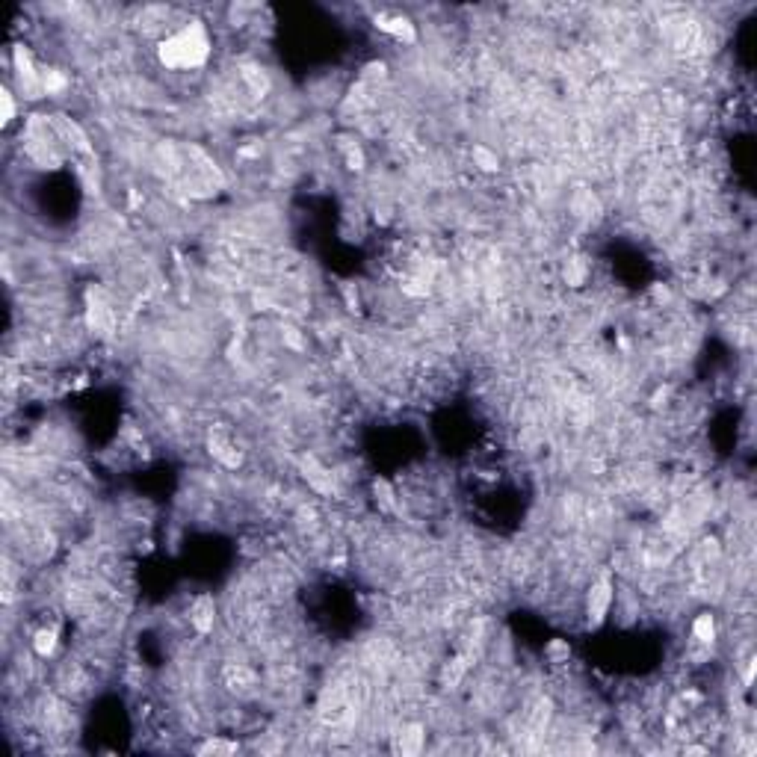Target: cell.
<instances>
[{
    "label": "cell",
    "mask_w": 757,
    "mask_h": 757,
    "mask_svg": "<svg viewBox=\"0 0 757 757\" xmlns=\"http://www.w3.org/2000/svg\"><path fill=\"white\" fill-rule=\"evenodd\" d=\"M692 639L701 645H713L716 642V619L710 612H701L692 624Z\"/></svg>",
    "instance_id": "5b68a950"
},
{
    "label": "cell",
    "mask_w": 757,
    "mask_h": 757,
    "mask_svg": "<svg viewBox=\"0 0 757 757\" xmlns=\"http://www.w3.org/2000/svg\"><path fill=\"white\" fill-rule=\"evenodd\" d=\"M612 598H615L612 580L610 577H598L595 583H592L589 595H586V615H589V624L592 627H598L603 619H607V612L612 607Z\"/></svg>",
    "instance_id": "7a4b0ae2"
},
{
    "label": "cell",
    "mask_w": 757,
    "mask_h": 757,
    "mask_svg": "<svg viewBox=\"0 0 757 757\" xmlns=\"http://www.w3.org/2000/svg\"><path fill=\"white\" fill-rule=\"evenodd\" d=\"M237 745H231V742H207L199 749V754H211V751H234Z\"/></svg>",
    "instance_id": "30bf717a"
},
{
    "label": "cell",
    "mask_w": 757,
    "mask_h": 757,
    "mask_svg": "<svg viewBox=\"0 0 757 757\" xmlns=\"http://www.w3.org/2000/svg\"><path fill=\"white\" fill-rule=\"evenodd\" d=\"M190 624L195 633H211L216 624V601L213 595H199L190 603Z\"/></svg>",
    "instance_id": "3957f363"
},
{
    "label": "cell",
    "mask_w": 757,
    "mask_h": 757,
    "mask_svg": "<svg viewBox=\"0 0 757 757\" xmlns=\"http://www.w3.org/2000/svg\"><path fill=\"white\" fill-rule=\"evenodd\" d=\"M15 119V95L9 89L0 92V122L3 124H13Z\"/></svg>",
    "instance_id": "9c48e42d"
},
{
    "label": "cell",
    "mask_w": 757,
    "mask_h": 757,
    "mask_svg": "<svg viewBox=\"0 0 757 757\" xmlns=\"http://www.w3.org/2000/svg\"><path fill=\"white\" fill-rule=\"evenodd\" d=\"M157 56L163 65L174 68V72L202 68L207 63V56H211V36H207L204 24L193 21V24H184L181 30L169 33V36L160 42Z\"/></svg>",
    "instance_id": "6da1fadb"
},
{
    "label": "cell",
    "mask_w": 757,
    "mask_h": 757,
    "mask_svg": "<svg viewBox=\"0 0 757 757\" xmlns=\"http://www.w3.org/2000/svg\"><path fill=\"white\" fill-rule=\"evenodd\" d=\"M382 30L388 33V36H393V39H400V42H414V24L409 18H382V24H379Z\"/></svg>",
    "instance_id": "277c9868"
},
{
    "label": "cell",
    "mask_w": 757,
    "mask_h": 757,
    "mask_svg": "<svg viewBox=\"0 0 757 757\" xmlns=\"http://www.w3.org/2000/svg\"><path fill=\"white\" fill-rule=\"evenodd\" d=\"M33 651H36L39 657H51L54 654V651H56V630H54V627H51V630H48V627H42V630L33 636Z\"/></svg>",
    "instance_id": "8992f818"
},
{
    "label": "cell",
    "mask_w": 757,
    "mask_h": 757,
    "mask_svg": "<svg viewBox=\"0 0 757 757\" xmlns=\"http://www.w3.org/2000/svg\"><path fill=\"white\" fill-rule=\"evenodd\" d=\"M423 749V733H421V728H405V733L400 731V751L402 754H417Z\"/></svg>",
    "instance_id": "52a82bcc"
},
{
    "label": "cell",
    "mask_w": 757,
    "mask_h": 757,
    "mask_svg": "<svg viewBox=\"0 0 757 757\" xmlns=\"http://www.w3.org/2000/svg\"><path fill=\"white\" fill-rule=\"evenodd\" d=\"M473 163L480 166L482 172H497L500 169V160L494 151H488L485 145H473Z\"/></svg>",
    "instance_id": "ba28073f"
}]
</instances>
